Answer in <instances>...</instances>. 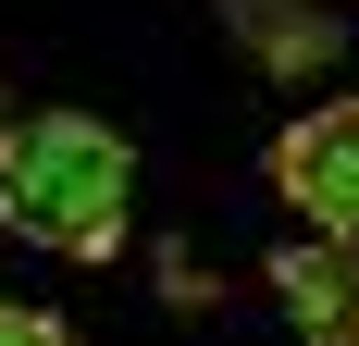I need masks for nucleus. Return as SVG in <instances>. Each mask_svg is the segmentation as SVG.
Listing matches in <instances>:
<instances>
[{
	"mask_svg": "<svg viewBox=\"0 0 359 346\" xmlns=\"http://www.w3.org/2000/svg\"><path fill=\"white\" fill-rule=\"evenodd\" d=\"M124 198H137V148L100 111H25L0 124V223L62 260H111L124 247Z\"/></svg>",
	"mask_w": 359,
	"mask_h": 346,
	"instance_id": "nucleus-1",
	"label": "nucleus"
},
{
	"mask_svg": "<svg viewBox=\"0 0 359 346\" xmlns=\"http://www.w3.org/2000/svg\"><path fill=\"white\" fill-rule=\"evenodd\" d=\"M273 186H285L310 223H347V235H359V99L297 111L285 137H273Z\"/></svg>",
	"mask_w": 359,
	"mask_h": 346,
	"instance_id": "nucleus-2",
	"label": "nucleus"
},
{
	"mask_svg": "<svg viewBox=\"0 0 359 346\" xmlns=\"http://www.w3.org/2000/svg\"><path fill=\"white\" fill-rule=\"evenodd\" d=\"M273 297H285L323 346H359V235L323 223V247H285V260H273Z\"/></svg>",
	"mask_w": 359,
	"mask_h": 346,
	"instance_id": "nucleus-3",
	"label": "nucleus"
},
{
	"mask_svg": "<svg viewBox=\"0 0 359 346\" xmlns=\"http://www.w3.org/2000/svg\"><path fill=\"white\" fill-rule=\"evenodd\" d=\"M223 25L248 37L273 74H310V62H334L347 37H334V13H310V0H223Z\"/></svg>",
	"mask_w": 359,
	"mask_h": 346,
	"instance_id": "nucleus-4",
	"label": "nucleus"
},
{
	"mask_svg": "<svg viewBox=\"0 0 359 346\" xmlns=\"http://www.w3.org/2000/svg\"><path fill=\"white\" fill-rule=\"evenodd\" d=\"M0 124H13V99H0Z\"/></svg>",
	"mask_w": 359,
	"mask_h": 346,
	"instance_id": "nucleus-5",
	"label": "nucleus"
}]
</instances>
